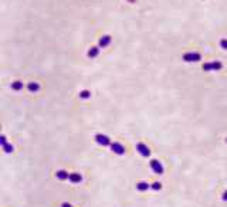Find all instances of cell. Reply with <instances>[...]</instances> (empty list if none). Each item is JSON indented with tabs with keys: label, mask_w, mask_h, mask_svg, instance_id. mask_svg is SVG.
Listing matches in <instances>:
<instances>
[{
	"label": "cell",
	"mask_w": 227,
	"mask_h": 207,
	"mask_svg": "<svg viewBox=\"0 0 227 207\" xmlns=\"http://www.w3.org/2000/svg\"><path fill=\"white\" fill-rule=\"evenodd\" d=\"M223 64L220 61H213V63H205L203 64V70L205 71H219L222 70Z\"/></svg>",
	"instance_id": "cell-1"
},
{
	"label": "cell",
	"mask_w": 227,
	"mask_h": 207,
	"mask_svg": "<svg viewBox=\"0 0 227 207\" xmlns=\"http://www.w3.org/2000/svg\"><path fill=\"white\" fill-rule=\"evenodd\" d=\"M95 141H97L98 145L101 146H111V141L107 135H102V133H97L95 135Z\"/></svg>",
	"instance_id": "cell-2"
},
{
	"label": "cell",
	"mask_w": 227,
	"mask_h": 207,
	"mask_svg": "<svg viewBox=\"0 0 227 207\" xmlns=\"http://www.w3.org/2000/svg\"><path fill=\"white\" fill-rule=\"evenodd\" d=\"M151 168H152V170H153L155 173H158V174H162L163 173V166H162V163H161L158 159H152V160H151Z\"/></svg>",
	"instance_id": "cell-3"
},
{
	"label": "cell",
	"mask_w": 227,
	"mask_h": 207,
	"mask_svg": "<svg viewBox=\"0 0 227 207\" xmlns=\"http://www.w3.org/2000/svg\"><path fill=\"white\" fill-rule=\"evenodd\" d=\"M200 58H202V55H200L199 53H186V54L183 55V60L186 61V63H193V61H200Z\"/></svg>",
	"instance_id": "cell-4"
},
{
	"label": "cell",
	"mask_w": 227,
	"mask_h": 207,
	"mask_svg": "<svg viewBox=\"0 0 227 207\" xmlns=\"http://www.w3.org/2000/svg\"><path fill=\"white\" fill-rule=\"evenodd\" d=\"M136 149H138V152L141 153L143 158H148V156L151 155V150H149V147L146 146L145 143H138V145H136Z\"/></svg>",
	"instance_id": "cell-5"
},
{
	"label": "cell",
	"mask_w": 227,
	"mask_h": 207,
	"mask_svg": "<svg viewBox=\"0 0 227 207\" xmlns=\"http://www.w3.org/2000/svg\"><path fill=\"white\" fill-rule=\"evenodd\" d=\"M111 149H112V152H115L116 155H124L125 153V147L122 146L121 143H118V142L111 143Z\"/></svg>",
	"instance_id": "cell-6"
},
{
	"label": "cell",
	"mask_w": 227,
	"mask_h": 207,
	"mask_svg": "<svg viewBox=\"0 0 227 207\" xmlns=\"http://www.w3.org/2000/svg\"><path fill=\"white\" fill-rule=\"evenodd\" d=\"M111 43V36H108V34H107V36H102V37L99 38V43H98V47H107V45H108V44Z\"/></svg>",
	"instance_id": "cell-7"
},
{
	"label": "cell",
	"mask_w": 227,
	"mask_h": 207,
	"mask_svg": "<svg viewBox=\"0 0 227 207\" xmlns=\"http://www.w3.org/2000/svg\"><path fill=\"white\" fill-rule=\"evenodd\" d=\"M27 89L30 91V92H37L38 89H40V84L36 81H31L27 84Z\"/></svg>",
	"instance_id": "cell-8"
},
{
	"label": "cell",
	"mask_w": 227,
	"mask_h": 207,
	"mask_svg": "<svg viewBox=\"0 0 227 207\" xmlns=\"http://www.w3.org/2000/svg\"><path fill=\"white\" fill-rule=\"evenodd\" d=\"M68 179H70L71 183H80L82 180V176L80 173H70V177H68Z\"/></svg>",
	"instance_id": "cell-9"
},
{
	"label": "cell",
	"mask_w": 227,
	"mask_h": 207,
	"mask_svg": "<svg viewBox=\"0 0 227 207\" xmlns=\"http://www.w3.org/2000/svg\"><path fill=\"white\" fill-rule=\"evenodd\" d=\"M55 176H57V179L58 180H67L68 177H70V174H68L67 170H58V172L55 173Z\"/></svg>",
	"instance_id": "cell-10"
},
{
	"label": "cell",
	"mask_w": 227,
	"mask_h": 207,
	"mask_svg": "<svg viewBox=\"0 0 227 207\" xmlns=\"http://www.w3.org/2000/svg\"><path fill=\"white\" fill-rule=\"evenodd\" d=\"M136 189L139 191H145V190H148V189H151V185L146 183V182H139V183L136 185Z\"/></svg>",
	"instance_id": "cell-11"
},
{
	"label": "cell",
	"mask_w": 227,
	"mask_h": 207,
	"mask_svg": "<svg viewBox=\"0 0 227 207\" xmlns=\"http://www.w3.org/2000/svg\"><path fill=\"white\" fill-rule=\"evenodd\" d=\"M98 53H99V47H91V48L88 50V57L90 58H95L98 55Z\"/></svg>",
	"instance_id": "cell-12"
},
{
	"label": "cell",
	"mask_w": 227,
	"mask_h": 207,
	"mask_svg": "<svg viewBox=\"0 0 227 207\" xmlns=\"http://www.w3.org/2000/svg\"><path fill=\"white\" fill-rule=\"evenodd\" d=\"M11 89H14V91H20V89H23V81H14L13 84H11Z\"/></svg>",
	"instance_id": "cell-13"
},
{
	"label": "cell",
	"mask_w": 227,
	"mask_h": 207,
	"mask_svg": "<svg viewBox=\"0 0 227 207\" xmlns=\"http://www.w3.org/2000/svg\"><path fill=\"white\" fill-rule=\"evenodd\" d=\"M90 97H91V92H90L88 89H84V91L80 92V98H82V99H88Z\"/></svg>",
	"instance_id": "cell-14"
},
{
	"label": "cell",
	"mask_w": 227,
	"mask_h": 207,
	"mask_svg": "<svg viewBox=\"0 0 227 207\" xmlns=\"http://www.w3.org/2000/svg\"><path fill=\"white\" fill-rule=\"evenodd\" d=\"M151 189H153V190H161V189H162V185H161L159 182H155V183L151 186Z\"/></svg>",
	"instance_id": "cell-15"
},
{
	"label": "cell",
	"mask_w": 227,
	"mask_h": 207,
	"mask_svg": "<svg viewBox=\"0 0 227 207\" xmlns=\"http://www.w3.org/2000/svg\"><path fill=\"white\" fill-rule=\"evenodd\" d=\"M3 149H4V152H6V153L13 152V146H11V145H7V143H6L4 146H3Z\"/></svg>",
	"instance_id": "cell-16"
},
{
	"label": "cell",
	"mask_w": 227,
	"mask_h": 207,
	"mask_svg": "<svg viewBox=\"0 0 227 207\" xmlns=\"http://www.w3.org/2000/svg\"><path fill=\"white\" fill-rule=\"evenodd\" d=\"M220 45H222V48L227 50V40H226V38H223L222 41H220Z\"/></svg>",
	"instance_id": "cell-17"
},
{
	"label": "cell",
	"mask_w": 227,
	"mask_h": 207,
	"mask_svg": "<svg viewBox=\"0 0 227 207\" xmlns=\"http://www.w3.org/2000/svg\"><path fill=\"white\" fill-rule=\"evenodd\" d=\"M0 143H1V146H4L6 143H7V141H6V136H4V135H1V136H0Z\"/></svg>",
	"instance_id": "cell-18"
},
{
	"label": "cell",
	"mask_w": 227,
	"mask_h": 207,
	"mask_svg": "<svg viewBox=\"0 0 227 207\" xmlns=\"http://www.w3.org/2000/svg\"><path fill=\"white\" fill-rule=\"evenodd\" d=\"M222 199H223V200H224V202H227V191H224V193H223Z\"/></svg>",
	"instance_id": "cell-19"
},
{
	"label": "cell",
	"mask_w": 227,
	"mask_h": 207,
	"mask_svg": "<svg viewBox=\"0 0 227 207\" xmlns=\"http://www.w3.org/2000/svg\"><path fill=\"white\" fill-rule=\"evenodd\" d=\"M61 207H72L70 204V203H63V204H61Z\"/></svg>",
	"instance_id": "cell-20"
},
{
	"label": "cell",
	"mask_w": 227,
	"mask_h": 207,
	"mask_svg": "<svg viewBox=\"0 0 227 207\" xmlns=\"http://www.w3.org/2000/svg\"><path fill=\"white\" fill-rule=\"evenodd\" d=\"M226 142H227V138H226Z\"/></svg>",
	"instance_id": "cell-21"
}]
</instances>
